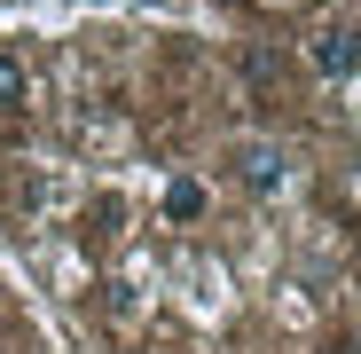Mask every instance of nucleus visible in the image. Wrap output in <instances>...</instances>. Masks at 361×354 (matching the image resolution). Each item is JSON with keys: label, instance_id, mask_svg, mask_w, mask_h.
Listing matches in <instances>:
<instances>
[{"label": "nucleus", "instance_id": "obj_4", "mask_svg": "<svg viewBox=\"0 0 361 354\" xmlns=\"http://www.w3.org/2000/svg\"><path fill=\"white\" fill-rule=\"evenodd\" d=\"M165 213H173V220H197V213H204V189H197V182H173V189H165Z\"/></svg>", "mask_w": 361, "mask_h": 354}, {"label": "nucleus", "instance_id": "obj_2", "mask_svg": "<svg viewBox=\"0 0 361 354\" xmlns=\"http://www.w3.org/2000/svg\"><path fill=\"white\" fill-rule=\"evenodd\" d=\"M353 64H361V40H353V32H314V71L345 79Z\"/></svg>", "mask_w": 361, "mask_h": 354}, {"label": "nucleus", "instance_id": "obj_3", "mask_svg": "<svg viewBox=\"0 0 361 354\" xmlns=\"http://www.w3.org/2000/svg\"><path fill=\"white\" fill-rule=\"evenodd\" d=\"M32 95V71H24V55H8V47H0V110H16Z\"/></svg>", "mask_w": 361, "mask_h": 354}, {"label": "nucleus", "instance_id": "obj_1", "mask_svg": "<svg viewBox=\"0 0 361 354\" xmlns=\"http://www.w3.org/2000/svg\"><path fill=\"white\" fill-rule=\"evenodd\" d=\"M235 173H244V189H259V197H275L290 182V165H283L275 142H244V150H235Z\"/></svg>", "mask_w": 361, "mask_h": 354}]
</instances>
